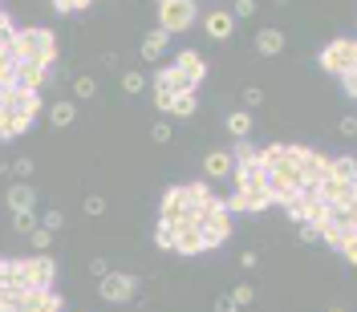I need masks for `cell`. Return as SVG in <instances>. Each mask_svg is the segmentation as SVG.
Masks as SVG:
<instances>
[{
  "label": "cell",
  "instance_id": "21",
  "mask_svg": "<svg viewBox=\"0 0 357 312\" xmlns=\"http://www.w3.org/2000/svg\"><path fill=\"white\" fill-rule=\"evenodd\" d=\"M280 49H285V33H280V28H260V33H256V53L276 57Z\"/></svg>",
  "mask_w": 357,
  "mask_h": 312
},
{
  "label": "cell",
  "instance_id": "30",
  "mask_svg": "<svg viewBox=\"0 0 357 312\" xmlns=\"http://www.w3.org/2000/svg\"><path fill=\"white\" fill-rule=\"evenodd\" d=\"M260 154V146H252L248 138H236V146H232V158L236 163H248V158H256Z\"/></svg>",
  "mask_w": 357,
  "mask_h": 312
},
{
  "label": "cell",
  "instance_id": "38",
  "mask_svg": "<svg viewBox=\"0 0 357 312\" xmlns=\"http://www.w3.org/2000/svg\"><path fill=\"white\" fill-rule=\"evenodd\" d=\"M341 256H345V264L357 268V231H354V236H345V243H341Z\"/></svg>",
  "mask_w": 357,
  "mask_h": 312
},
{
  "label": "cell",
  "instance_id": "16",
  "mask_svg": "<svg viewBox=\"0 0 357 312\" xmlns=\"http://www.w3.org/2000/svg\"><path fill=\"white\" fill-rule=\"evenodd\" d=\"M232 170H236L232 150H212V154L203 158V174H207V179H228Z\"/></svg>",
  "mask_w": 357,
  "mask_h": 312
},
{
  "label": "cell",
  "instance_id": "6",
  "mask_svg": "<svg viewBox=\"0 0 357 312\" xmlns=\"http://www.w3.org/2000/svg\"><path fill=\"white\" fill-rule=\"evenodd\" d=\"M45 110V101H41V90H8L4 94V114H17V118H29L37 122V114Z\"/></svg>",
  "mask_w": 357,
  "mask_h": 312
},
{
  "label": "cell",
  "instance_id": "37",
  "mask_svg": "<svg viewBox=\"0 0 357 312\" xmlns=\"http://www.w3.org/2000/svg\"><path fill=\"white\" fill-rule=\"evenodd\" d=\"M41 227H49V231L57 236V231L65 227V215H61V211H45V215H41Z\"/></svg>",
  "mask_w": 357,
  "mask_h": 312
},
{
  "label": "cell",
  "instance_id": "24",
  "mask_svg": "<svg viewBox=\"0 0 357 312\" xmlns=\"http://www.w3.org/2000/svg\"><path fill=\"white\" fill-rule=\"evenodd\" d=\"M195 110H199V94H195V90H179L175 101H170V114H175V118H191Z\"/></svg>",
  "mask_w": 357,
  "mask_h": 312
},
{
  "label": "cell",
  "instance_id": "34",
  "mask_svg": "<svg viewBox=\"0 0 357 312\" xmlns=\"http://www.w3.org/2000/svg\"><path fill=\"white\" fill-rule=\"evenodd\" d=\"M232 300L244 309V304H252V300H256V288H252V284H236V288H232Z\"/></svg>",
  "mask_w": 357,
  "mask_h": 312
},
{
  "label": "cell",
  "instance_id": "23",
  "mask_svg": "<svg viewBox=\"0 0 357 312\" xmlns=\"http://www.w3.org/2000/svg\"><path fill=\"white\" fill-rule=\"evenodd\" d=\"M329 174L333 179H345V183H357V158L354 154H333L329 158Z\"/></svg>",
  "mask_w": 357,
  "mask_h": 312
},
{
  "label": "cell",
  "instance_id": "46",
  "mask_svg": "<svg viewBox=\"0 0 357 312\" xmlns=\"http://www.w3.org/2000/svg\"><path fill=\"white\" fill-rule=\"evenodd\" d=\"M215 312H239V304L232 296H219V300H215Z\"/></svg>",
  "mask_w": 357,
  "mask_h": 312
},
{
  "label": "cell",
  "instance_id": "18",
  "mask_svg": "<svg viewBox=\"0 0 357 312\" xmlns=\"http://www.w3.org/2000/svg\"><path fill=\"white\" fill-rule=\"evenodd\" d=\"M167 45H170V33H163V28H150V33L143 37V61H163Z\"/></svg>",
  "mask_w": 357,
  "mask_h": 312
},
{
  "label": "cell",
  "instance_id": "35",
  "mask_svg": "<svg viewBox=\"0 0 357 312\" xmlns=\"http://www.w3.org/2000/svg\"><path fill=\"white\" fill-rule=\"evenodd\" d=\"M232 17H236V21L256 17V0H236V4H232Z\"/></svg>",
  "mask_w": 357,
  "mask_h": 312
},
{
  "label": "cell",
  "instance_id": "15",
  "mask_svg": "<svg viewBox=\"0 0 357 312\" xmlns=\"http://www.w3.org/2000/svg\"><path fill=\"white\" fill-rule=\"evenodd\" d=\"M150 85H154V90H167V94L191 90V85H187V77L175 69V65H159V69H154V77H150Z\"/></svg>",
  "mask_w": 357,
  "mask_h": 312
},
{
  "label": "cell",
  "instance_id": "44",
  "mask_svg": "<svg viewBox=\"0 0 357 312\" xmlns=\"http://www.w3.org/2000/svg\"><path fill=\"white\" fill-rule=\"evenodd\" d=\"M150 138H154V142H170V126H167V122L150 126Z\"/></svg>",
  "mask_w": 357,
  "mask_h": 312
},
{
  "label": "cell",
  "instance_id": "2",
  "mask_svg": "<svg viewBox=\"0 0 357 312\" xmlns=\"http://www.w3.org/2000/svg\"><path fill=\"white\" fill-rule=\"evenodd\" d=\"M317 65H321L325 73H333V77L357 69V41L354 37H337V41H329V45L317 53Z\"/></svg>",
  "mask_w": 357,
  "mask_h": 312
},
{
  "label": "cell",
  "instance_id": "33",
  "mask_svg": "<svg viewBox=\"0 0 357 312\" xmlns=\"http://www.w3.org/2000/svg\"><path fill=\"white\" fill-rule=\"evenodd\" d=\"M29 240H33V247H37V252H49L53 231H49V227H33V236H29Z\"/></svg>",
  "mask_w": 357,
  "mask_h": 312
},
{
  "label": "cell",
  "instance_id": "45",
  "mask_svg": "<svg viewBox=\"0 0 357 312\" xmlns=\"http://www.w3.org/2000/svg\"><path fill=\"white\" fill-rule=\"evenodd\" d=\"M337 126H341V134H345V138H354V134H357V118H354V114H349V118H341Z\"/></svg>",
  "mask_w": 357,
  "mask_h": 312
},
{
  "label": "cell",
  "instance_id": "47",
  "mask_svg": "<svg viewBox=\"0 0 357 312\" xmlns=\"http://www.w3.org/2000/svg\"><path fill=\"white\" fill-rule=\"evenodd\" d=\"M13 28H17V24H13V17H8V13H4V8H0V37H8V33H13Z\"/></svg>",
  "mask_w": 357,
  "mask_h": 312
},
{
  "label": "cell",
  "instance_id": "27",
  "mask_svg": "<svg viewBox=\"0 0 357 312\" xmlns=\"http://www.w3.org/2000/svg\"><path fill=\"white\" fill-rule=\"evenodd\" d=\"M345 236H349V231H345L341 223H333V219H325V223H321V243H329V247H337V252H341Z\"/></svg>",
  "mask_w": 357,
  "mask_h": 312
},
{
  "label": "cell",
  "instance_id": "9",
  "mask_svg": "<svg viewBox=\"0 0 357 312\" xmlns=\"http://www.w3.org/2000/svg\"><path fill=\"white\" fill-rule=\"evenodd\" d=\"M24 268H29V284L33 288H53V280H57V264H53V256H29L24 260Z\"/></svg>",
  "mask_w": 357,
  "mask_h": 312
},
{
  "label": "cell",
  "instance_id": "26",
  "mask_svg": "<svg viewBox=\"0 0 357 312\" xmlns=\"http://www.w3.org/2000/svg\"><path fill=\"white\" fill-rule=\"evenodd\" d=\"M248 130H252V110L228 114V134H232V138H248Z\"/></svg>",
  "mask_w": 357,
  "mask_h": 312
},
{
  "label": "cell",
  "instance_id": "8",
  "mask_svg": "<svg viewBox=\"0 0 357 312\" xmlns=\"http://www.w3.org/2000/svg\"><path fill=\"white\" fill-rule=\"evenodd\" d=\"M170 65H175V69L187 77L191 90H199V85H203V77H207V61H203V57H199L195 49H183V53H179V57H175Z\"/></svg>",
  "mask_w": 357,
  "mask_h": 312
},
{
  "label": "cell",
  "instance_id": "32",
  "mask_svg": "<svg viewBox=\"0 0 357 312\" xmlns=\"http://www.w3.org/2000/svg\"><path fill=\"white\" fill-rule=\"evenodd\" d=\"M94 0H53V8L61 13V17H70V13H81V8H90Z\"/></svg>",
  "mask_w": 357,
  "mask_h": 312
},
{
  "label": "cell",
  "instance_id": "3",
  "mask_svg": "<svg viewBox=\"0 0 357 312\" xmlns=\"http://www.w3.org/2000/svg\"><path fill=\"white\" fill-rule=\"evenodd\" d=\"M199 17V0H159V28L163 33H187Z\"/></svg>",
  "mask_w": 357,
  "mask_h": 312
},
{
  "label": "cell",
  "instance_id": "12",
  "mask_svg": "<svg viewBox=\"0 0 357 312\" xmlns=\"http://www.w3.org/2000/svg\"><path fill=\"white\" fill-rule=\"evenodd\" d=\"M45 81H49V69L37 65V61H21V65H17V77H13L17 90H41Z\"/></svg>",
  "mask_w": 357,
  "mask_h": 312
},
{
  "label": "cell",
  "instance_id": "14",
  "mask_svg": "<svg viewBox=\"0 0 357 312\" xmlns=\"http://www.w3.org/2000/svg\"><path fill=\"white\" fill-rule=\"evenodd\" d=\"M183 211H187V195H183V187H167V191H163V203H159V219L179 223Z\"/></svg>",
  "mask_w": 357,
  "mask_h": 312
},
{
  "label": "cell",
  "instance_id": "40",
  "mask_svg": "<svg viewBox=\"0 0 357 312\" xmlns=\"http://www.w3.org/2000/svg\"><path fill=\"white\" fill-rule=\"evenodd\" d=\"M296 236H301V243H321V227H317V223H301Z\"/></svg>",
  "mask_w": 357,
  "mask_h": 312
},
{
  "label": "cell",
  "instance_id": "10",
  "mask_svg": "<svg viewBox=\"0 0 357 312\" xmlns=\"http://www.w3.org/2000/svg\"><path fill=\"white\" fill-rule=\"evenodd\" d=\"M317 195H321L329 207H349V203H354V183H345V179H333V174H329V179L317 187Z\"/></svg>",
  "mask_w": 357,
  "mask_h": 312
},
{
  "label": "cell",
  "instance_id": "28",
  "mask_svg": "<svg viewBox=\"0 0 357 312\" xmlns=\"http://www.w3.org/2000/svg\"><path fill=\"white\" fill-rule=\"evenodd\" d=\"M154 247H159V252H175V223L159 219V227H154Z\"/></svg>",
  "mask_w": 357,
  "mask_h": 312
},
{
  "label": "cell",
  "instance_id": "49",
  "mask_svg": "<svg viewBox=\"0 0 357 312\" xmlns=\"http://www.w3.org/2000/svg\"><path fill=\"white\" fill-rule=\"evenodd\" d=\"M239 264H244V268H256V264H260V256H256V252H244V256H239Z\"/></svg>",
  "mask_w": 357,
  "mask_h": 312
},
{
  "label": "cell",
  "instance_id": "19",
  "mask_svg": "<svg viewBox=\"0 0 357 312\" xmlns=\"http://www.w3.org/2000/svg\"><path fill=\"white\" fill-rule=\"evenodd\" d=\"M53 61H57V37H53V28L37 24V65L53 69Z\"/></svg>",
  "mask_w": 357,
  "mask_h": 312
},
{
  "label": "cell",
  "instance_id": "1",
  "mask_svg": "<svg viewBox=\"0 0 357 312\" xmlns=\"http://www.w3.org/2000/svg\"><path fill=\"white\" fill-rule=\"evenodd\" d=\"M199 236H203V252H212V247H219V243H228V236H232V211H228V203H223L219 195L212 199V207L203 211Z\"/></svg>",
  "mask_w": 357,
  "mask_h": 312
},
{
  "label": "cell",
  "instance_id": "5",
  "mask_svg": "<svg viewBox=\"0 0 357 312\" xmlns=\"http://www.w3.org/2000/svg\"><path fill=\"white\" fill-rule=\"evenodd\" d=\"M232 179H236V191L268 195V167L260 163V154H256V158H248V163H236Z\"/></svg>",
  "mask_w": 357,
  "mask_h": 312
},
{
  "label": "cell",
  "instance_id": "31",
  "mask_svg": "<svg viewBox=\"0 0 357 312\" xmlns=\"http://www.w3.org/2000/svg\"><path fill=\"white\" fill-rule=\"evenodd\" d=\"M122 90H126V94H143V90H146V77L138 69L122 73Z\"/></svg>",
  "mask_w": 357,
  "mask_h": 312
},
{
  "label": "cell",
  "instance_id": "50",
  "mask_svg": "<svg viewBox=\"0 0 357 312\" xmlns=\"http://www.w3.org/2000/svg\"><path fill=\"white\" fill-rule=\"evenodd\" d=\"M0 276H4V256H0Z\"/></svg>",
  "mask_w": 357,
  "mask_h": 312
},
{
  "label": "cell",
  "instance_id": "22",
  "mask_svg": "<svg viewBox=\"0 0 357 312\" xmlns=\"http://www.w3.org/2000/svg\"><path fill=\"white\" fill-rule=\"evenodd\" d=\"M183 195H187V207H199V215L212 207V199H215L207 183H183Z\"/></svg>",
  "mask_w": 357,
  "mask_h": 312
},
{
  "label": "cell",
  "instance_id": "41",
  "mask_svg": "<svg viewBox=\"0 0 357 312\" xmlns=\"http://www.w3.org/2000/svg\"><path fill=\"white\" fill-rule=\"evenodd\" d=\"M86 215H106V199L102 195H90L86 199Z\"/></svg>",
  "mask_w": 357,
  "mask_h": 312
},
{
  "label": "cell",
  "instance_id": "36",
  "mask_svg": "<svg viewBox=\"0 0 357 312\" xmlns=\"http://www.w3.org/2000/svg\"><path fill=\"white\" fill-rule=\"evenodd\" d=\"M73 94H77V97H94L97 94V81H94V77H77V81H73Z\"/></svg>",
  "mask_w": 357,
  "mask_h": 312
},
{
  "label": "cell",
  "instance_id": "51",
  "mask_svg": "<svg viewBox=\"0 0 357 312\" xmlns=\"http://www.w3.org/2000/svg\"><path fill=\"white\" fill-rule=\"evenodd\" d=\"M272 4H288V0H272Z\"/></svg>",
  "mask_w": 357,
  "mask_h": 312
},
{
  "label": "cell",
  "instance_id": "42",
  "mask_svg": "<svg viewBox=\"0 0 357 312\" xmlns=\"http://www.w3.org/2000/svg\"><path fill=\"white\" fill-rule=\"evenodd\" d=\"M170 101H175V94H167V90H154V106H159V114H170Z\"/></svg>",
  "mask_w": 357,
  "mask_h": 312
},
{
  "label": "cell",
  "instance_id": "52",
  "mask_svg": "<svg viewBox=\"0 0 357 312\" xmlns=\"http://www.w3.org/2000/svg\"><path fill=\"white\" fill-rule=\"evenodd\" d=\"M329 312H345V309H329Z\"/></svg>",
  "mask_w": 357,
  "mask_h": 312
},
{
  "label": "cell",
  "instance_id": "11",
  "mask_svg": "<svg viewBox=\"0 0 357 312\" xmlns=\"http://www.w3.org/2000/svg\"><path fill=\"white\" fill-rule=\"evenodd\" d=\"M203 28H207L212 41H228V37L236 33V17H232L228 8H212V13L203 17Z\"/></svg>",
  "mask_w": 357,
  "mask_h": 312
},
{
  "label": "cell",
  "instance_id": "7",
  "mask_svg": "<svg viewBox=\"0 0 357 312\" xmlns=\"http://www.w3.org/2000/svg\"><path fill=\"white\" fill-rule=\"evenodd\" d=\"M329 158L333 154H321V150H309V158L301 163V187H309V191H317L325 179H329Z\"/></svg>",
  "mask_w": 357,
  "mask_h": 312
},
{
  "label": "cell",
  "instance_id": "17",
  "mask_svg": "<svg viewBox=\"0 0 357 312\" xmlns=\"http://www.w3.org/2000/svg\"><path fill=\"white\" fill-rule=\"evenodd\" d=\"M175 252H179V256H199V252H203L199 227H175Z\"/></svg>",
  "mask_w": 357,
  "mask_h": 312
},
{
  "label": "cell",
  "instance_id": "48",
  "mask_svg": "<svg viewBox=\"0 0 357 312\" xmlns=\"http://www.w3.org/2000/svg\"><path fill=\"white\" fill-rule=\"evenodd\" d=\"M90 272H94L97 280H102V276H106V272H110V268H106V260H102V256H97V260H90Z\"/></svg>",
  "mask_w": 357,
  "mask_h": 312
},
{
  "label": "cell",
  "instance_id": "43",
  "mask_svg": "<svg viewBox=\"0 0 357 312\" xmlns=\"http://www.w3.org/2000/svg\"><path fill=\"white\" fill-rule=\"evenodd\" d=\"M13 174H17V179H33V158H17V163H13Z\"/></svg>",
  "mask_w": 357,
  "mask_h": 312
},
{
  "label": "cell",
  "instance_id": "39",
  "mask_svg": "<svg viewBox=\"0 0 357 312\" xmlns=\"http://www.w3.org/2000/svg\"><path fill=\"white\" fill-rule=\"evenodd\" d=\"M260 101H264V90H260V85H248V90H244V110H256Z\"/></svg>",
  "mask_w": 357,
  "mask_h": 312
},
{
  "label": "cell",
  "instance_id": "29",
  "mask_svg": "<svg viewBox=\"0 0 357 312\" xmlns=\"http://www.w3.org/2000/svg\"><path fill=\"white\" fill-rule=\"evenodd\" d=\"M13 227L21 236H33V227H41V219L33 215V211H13Z\"/></svg>",
  "mask_w": 357,
  "mask_h": 312
},
{
  "label": "cell",
  "instance_id": "25",
  "mask_svg": "<svg viewBox=\"0 0 357 312\" xmlns=\"http://www.w3.org/2000/svg\"><path fill=\"white\" fill-rule=\"evenodd\" d=\"M73 118H77V110H73V101H65V97L49 106V122H53L57 130H65V126H73Z\"/></svg>",
  "mask_w": 357,
  "mask_h": 312
},
{
  "label": "cell",
  "instance_id": "20",
  "mask_svg": "<svg viewBox=\"0 0 357 312\" xmlns=\"http://www.w3.org/2000/svg\"><path fill=\"white\" fill-rule=\"evenodd\" d=\"M33 207H37V191L29 183L8 187V211H33Z\"/></svg>",
  "mask_w": 357,
  "mask_h": 312
},
{
  "label": "cell",
  "instance_id": "13",
  "mask_svg": "<svg viewBox=\"0 0 357 312\" xmlns=\"http://www.w3.org/2000/svg\"><path fill=\"white\" fill-rule=\"evenodd\" d=\"M223 203H228V211H232V215H239V211H268V207H272V199H268V195H248V191H232Z\"/></svg>",
  "mask_w": 357,
  "mask_h": 312
},
{
  "label": "cell",
  "instance_id": "4",
  "mask_svg": "<svg viewBox=\"0 0 357 312\" xmlns=\"http://www.w3.org/2000/svg\"><path fill=\"white\" fill-rule=\"evenodd\" d=\"M134 292H138V280L126 276V272H106V276L97 280V296L110 300V304H130Z\"/></svg>",
  "mask_w": 357,
  "mask_h": 312
}]
</instances>
